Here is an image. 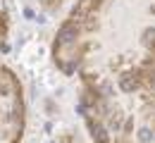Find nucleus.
<instances>
[{"label": "nucleus", "mask_w": 155, "mask_h": 143, "mask_svg": "<svg viewBox=\"0 0 155 143\" xmlns=\"http://www.w3.org/2000/svg\"><path fill=\"white\" fill-rule=\"evenodd\" d=\"M53 62L79 83L155 69V0H77L53 38Z\"/></svg>", "instance_id": "obj_1"}, {"label": "nucleus", "mask_w": 155, "mask_h": 143, "mask_svg": "<svg viewBox=\"0 0 155 143\" xmlns=\"http://www.w3.org/2000/svg\"><path fill=\"white\" fill-rule=\"evenodd\" d=\"M79 86L91 143H155V69Z\"/></svg>", "instance_id": "obj_2"}, {"label": "nucleus", "mask_w": 155, "mask_h": 143, "mask_svg": "<svg viewBox=\"0 0 155 143\" xmlns=\"http://www.w3.org/2000/svg\"><path fill=\"white\" fill-rule=\"evenodd\" d=\"M26 124V102L19 76L0 64V143H19Z\"/></svg>", "instance_id": "obj_3"}, {"label": "nucleus", "mask_w": 155, "mask_h": 143, "mask_svg": "<svg viewBox=\"0 0 155 143\" xmlns=\"http://www.w3.org/2000/svg\"><path fill=\"white\" fill-rule=\"evenodd\" d=\"M10 38V10H7V0H0V55L7 48Z\"/></svg>", "instance_id": "obj_4"}]
</instances>
